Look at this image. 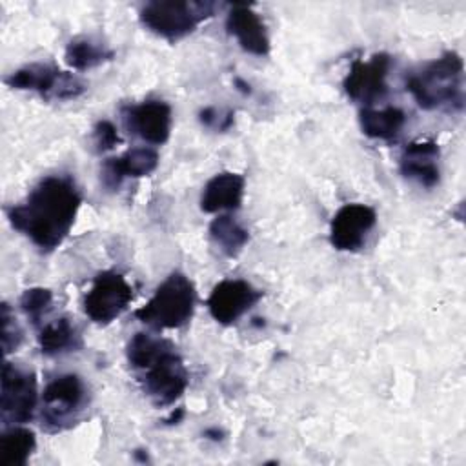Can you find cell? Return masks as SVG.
Here are the masks:
<instances>
[{"mask_svg": "<svg viewBox=\"0 0 466 466\" xmlns=\"http://www.w3.org/2000/svg\"><path fill=\"white\" fill-rule=\"evenodd\" d=\"M80 204L82 195L69 175H47L20 204L7 208V218L40 251L49 253L69 235Z\"/></svg>", "mask_w": 466, "mask_h": 466, "instance_id": "6da1fadb", "label": "cell"}, {"mask_svg": "<svg viewBox=\"0 0 466 466\" xmlns=\"http://www.w3.org/2000/svg\"><path fill=\"white\" fill-rule=\"evenodd\" d=\"M126 359L153 404L171 406L186 391L189 375L169 340L138 331L126 346Z\"/></svg>", "mask_w": 466, "mask_h": 466, "instance_id": "7a4b0ae2", "label": "cell"}, {"mask_svg": "<svg viewBox=\"0 0 466 466\" xmlns=\"http://www.w3.org/2000/svg\"><path fill=\"white\" fill-rule=\"evenodd\" d=\"M464 64L459 53L446 51L406 76V91L426 111L464 106Z\"/></svg>", "mask_w": 466, "mask_h": 466, "instance_id": "3957f363", "label": "cell"}, {"mask_svg": "<svg viewBox=\"0 0 466 466\" xmlns=\"http://www.w3.org/2000/svg\"><path fill=\"white\" fill-rule=\"evenodd\" d=\"M197 293L193 282L180 271H173L155 289L153 297L135 311V317L153 329H178L195 313Z\"/></svg>", "mask_w": 466, "mask_h": 466, "instance_id": "277c9868", "label": "cell"}, {"mask_svg": "<svg viewBox=\"0 0 466 466\" xmlns=\"http://www.w3.org/2000/svg\"><path fill=\"white\" fill-rule=\"evenodd\" d=\"M215 4L200 0H155L142 5V25L169 42L193 33L204 20L213 16Z\"/></svg>", "mask_w": 466, "mask_h": 466, "instance_id": "5b68a950", "label": "cell"}, {"mask_svg": "<svg viewBox=\"0 0 466 466\" xmlns=\"http://www.w3.org/2000/svg\"><path fill=\"white\" fill-rule=\"evenodd\" d=\"M87 400V388L76 373H64L51 379L42 393V428L49 433L71 428L78 422Z\"/></svg>", "mask_w": 466, "mask_h": 466, "instance_id": "8992f818", "label": "cell"}, {"mask_svg": "<svg viewBox=\"0 0 466 466\" xmlns=\"http://www.w3.org/2000/svg\"><path fill=\"white\" fill-rule=\"evenodd\" d=\"M4 82L13 89L35 91L46 100H71L86 91V86L78 76L44 62L18 67L7 75Z\"/></svg>", "mask_w": 466, "mask_h": 466, "instance_id": "52a82bcc", "label": "cell"}, {"mask_svg": "<svg viewBox=\"0 0 466 466\" xmlns=\"http://www.w3.org/2000/svg\"><path fill=\"white\" fill-rule=\"evenodd\" d=\"M38 402L36 375L13 362L2 366L0 417L4 424H24L33 419Z\"/></svg>", "mask_w": 466, "mask_h": 466, "instance_id": "ba28073f", "label": "cell"}, {"mask_svg": "<svg viewBox=\"0 0 466 466\" xmlns=\"http://www.w3.org/2000/svg\"><path fill=\"white\" fill-rule=\"evenodd\" d=\"M133 300V289L116 271H100L84 297V313L96 324H109L118 319Z\"/></svg>", "mask_w": 466, "mask_h": 466, "instance_id": "9c48e42d", "label": "cell"}, {"mask_svg": "<svg viewBox=\"0 0 466 466\" xmlns=\"http://www.w3.org/2000/svg\"><path fill=\"white\" fill-rule=\"evenodd\" d=\"M391 58L386 53H377L370 60H353L348 75L342 80L348 98L364 104L366 107L388 93V73Z\"/></svg>", "mask_w": 466, "mask_h": 466, "instance_id": "30bf717a", "label": "cell"}, {"mask_svg": "<svg viewBox=\"0 0 466 466\" xmlns=\"http://www.w3.org/2000/svg\"><path fill=\"white\" fill-rule=\"evenodd\" d=\"M377 222L373 208L351 202L344 204L331 218L329 242L339 251H359Z\"/></svg>", "mask_w": 466, "mask_h": 466, "instance_id": "8fae6325", "label": "cell"}, {"mask_svg": "<svg viewBox=\"0 0 466 466\" xmlns=\"http://www.w3.org/2000/svg\"><path fill=\"white\" fill-rule=\"evenodd\" d=\"M260 297L262 291L253 288L248 280L226 279L211 289L208 297V309L218 324L229 326L249 311Z\"/></svg>", "mask_w": 466, "mask_h": 466, "instance_id": "7c38bea8", "label": "cell"}, {"mask_svg": "<svg viewBox=\"0 0 466 466\" xmlns=\"http://www.w3.org/2000/svg\"><path fill=\"white\" fill-rule=\"evenodd\" d=\"M126 127L147 144L162 146L171 133V107L164 100H144L122 109Z\"/></svg>", "mask_w": 466, "mask_h": 466, "instance_id": "4fadbf2b", "label": "cell"}, {"mask_svg": "<svg viewBox=\"0 0 466 466\" xmlns=\"http://www.w3.org/2000/svg\"><path fill=\"white\" fill-rule=\"evenodd\" d=\"M226 29L237 38L238 46L251 55L266 56L269 53V36L260 15L249 4H231L226 16Z\"/></svg>", "mask_w": 466, "mask_h": 466, "instance_id": "5bb4252c", "label": "cell"}, {"mask_svg": "<svg viewBox=\"0 0 466 466\" xmlns=\"http://www.w3.org/2000/svg\"><path fill=\"white\" fill-rule=\"evenodd\" d=\"M439 155V146L433 140L420 138L410 142L400 155L399 166L402 177L428 189L437 186L441 180Z\"/></svg>", "mask_w": 466, "mask_h": 466, "instance_id": "9a60e30c", "label": "cell"}, {"mask_svg": "<svg viewBox=\"0 0 466 466\" xmlns=\"http://www.w3.org/2000/svg\"><path fill=\"white\" fill-rule=\"evenodd\" d=\"M158 166V153L153 147H133L120 157L106 158L102 164V182L107 189H118L124 178L147 177Z\"/></svg>", "mask_w": 466, "mask_h": 466, "instance_id": "2e32d148", "label": "cell"}, {"mask_svg": "<svg viewBox=\"0 0 466 466\" xmlns=\"http://www.w3.org/2000/svg\"><path fill=\"white\" fill-rule=\"evenodd\" d=\"M246 180L242 175L233 171L217 173L209 178L200 195V209L204 213L233 211L238 209L244 197Z\"/></svg>", "mask_w": 466, "mask_h": 466, "instance_id": "e0dca14e", "label": "cell"}, {"mask_svg": "<svg viewBox=\"0 0 466 466\" xmlns=\"http://www.w3.org/2000/svg\"><path fill=\"white\" fill-rule=\"evenodd\" d=\"M359 124L366 137L373 140L391 142L404 127L406 113L397 106H388L382 109L362 107L359 113Z\"/></svg>", "mask_w": 466, "mask_h": 466, "instance_id": "ac0fdd59", "label": "cell"}, {"mask_svg": "<svg viewBox=\"0 0 466 466\" xmlns=\"http://www.w3.org/2000/svg\"><path fill=\"white\" fill-rule=\"evenodd\" d=\"M80 335L67 317L55 319L42 326L38 333V348L46 357H56L80 348Z\"/></svg>", "mask_w": 466, "mask_h": 466, "instance_id": "d6986e66", "label": "cell"}, {"mask_svg": "<svg viewBox=\"0 0 466 466\" xmlns=\"http://www.w3.org/2000/svg\"><path fill=\"white\" fill-rule=\"evenodd\" d=\"M113 56L115 53L109 47L89 36H76L66 47V64L76 71H87Z\"/></svg>", "mask_w": 466, "mask_h": 466, "instance_id": "ffe728a7", "label": "cell"}, {"mask_svg": "<svg viewBox=\"0 0 466 466\" xmlns=\"http://www.w3.org/2000/svg\"><path fill=\"white\" fill-rule=\"evenodd\" d=\"M36 448L35 433L27 428L13 426L0 437V466H25Z\"/></svg>", "mask_w": 466, "mask_h": 466, "instance_id": "44dd1931", "label": "cell"}, {"mask_svg": "<svg viewBox=\"0 0 466 466\" xmlns=\"http://www.w3.org/2000/svg\"><path fill=\"white\" fill-rule=\"evenodd\" d=\"M209 238L226 257H237L248 244L249 233L231 215H218L209 224Z\"/></svg>", "mask_w": 466, "mask_h": 466, "instance_id": "7402d4cb", "label": "cell"}, {"mask_svg": "<svg viewBox=\"0 0 466 466\" xmlns=\"http://www.w3.org/2000/svg\"><path fill=\"white\" fill-rule=\"evenodd\" d=\"M53 304V293L47 288H29L20 297V308L33 326H38L42 317L49 311Z\"/></svg>", "mask_w": 466, "mask_h": 466, "instance_id": "603a6c76", "label": "cell"}, {"mask_svg": "<svg viewBox=\"0 0 466 466\" xmlns=\"http://www.w3.org/2000/svg\"><path fill=\"white\" fill-rule=\"evenodd\" d=\"M24 340V331L7 302L2 304V350L5 355L16 351Z\"/></svg>", "mask_w": 466, "mask_h": 466, "instance_id": "cb8c5ba5", "label": "cell"}, {"mask_svg": "<svg viewBox=\"0 0 466 466\" xmlns=\"http://www.w3.org/2000/svg\"><path fill=\"white\" fill-rule=\"evenodd\" d=\"M93 142L98 151L113 149L120 142L118 129L109 120H98L93 127Z\"/></svg>", "mask_w": 466, "mask_h": 466, "instance_id": "d4e9b609", "label": "cell"}, {"mask_svg": "<svg viewBox=\"0 0 466 466\" xmlns=\"http://www.w3.org/2000/svg\"><path fill=\"white\" fill-rule=\"evenodd\" d=\"M233 111H222V109H217V107H204L200 109L198 113V120L209 127V129H215V131H228L233 124Z\"/></svg>", "mask_w": 466, "mask_h": 466, "instance_id": "484cf974", "label": "cell"}, {"mask_svg": "<svg viewBox=\"0 0 466 466\" xmlns=\"http://www.w3.org/2000/svg\"><path fill=\"white\" fill-rule=\"evenodd\" d=\"M235 86H237V89H238L240 93H244V95H249V93H251L249 84H246L242 78H235Z\"/></svg>", "mask_w": 466, "mask_h": 466, "instance_id": "4316f807", "label": "cell"}, {"mask_svg": "<svg viewBox=\"0 0 466 466\" xmlns=\"http://www.w3.org/2000/svg\"><path fill=\"white\" fill-rule=\"evenodd\" d=\"M182 415H184V410H182V408H177V413L173 411L171 417L166 419V422H167V424H177V422L182 419Z\"/></svg>", "mask_w": 466, "mask_h": 466, "instance_id": "83f0119b", "label": "cell"}, {"mask_svg": "<svg viewBox=\"0 0 466 466\" xmlns=\"http://www.w3.org/2000/svg\"><path fill=\"white\" fill-rule=\"evenodd\" d=\"M204 435H206V437H209V439H213V441H220V439H222V431H220V430H217V428H213V430H206V431H204Z\"/></svg>", "mask_w": 466, "mask_h": 466, "instance_id": "f1b7e54d", "label": "cell"}]
</instances>
